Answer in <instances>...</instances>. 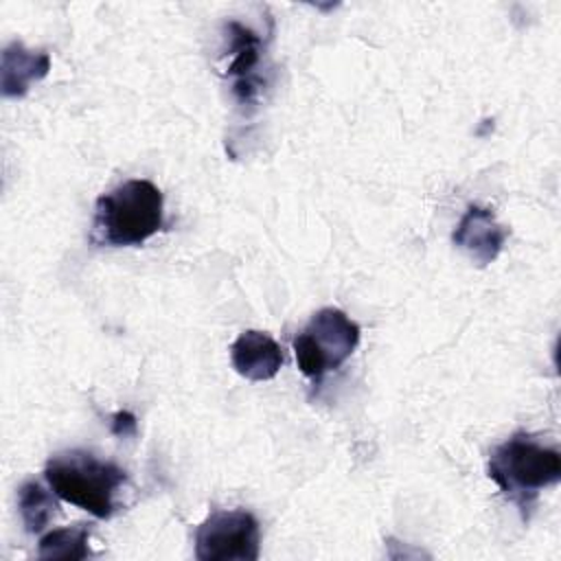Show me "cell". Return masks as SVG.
Instances as JSON below:
<instances>
[{"instance_id":"cell-1","label":"cell","mask_w":561,"mask_h":561,"mask_svg":"<svg viewBox=\"0 0 561 561\" xmlns=\"http://www.w3.org/2000/svg\"><path fill=\"white\" fill-rule=\"evenodd\" d=\"M486 473L528 522L541 491L561 480V454L530 432H515L491 449Z\"/></svg>"},{"instance_id":"cell-2","label":"cell","mask_w":561,"mask_h":561,"mask_svg":"<svg viewBox=\"0 0 561 561\" xmlns=\"http://www.w3.org/2000/svg\"><path fill=\"white\" fill-rule=\"evenodd\" d=\"M164 224V195L149 180H125L96 197L90 241L94 245H140Z\"/></svg>"},{"instance_id":"cell-3","label":"cell","mask_w":561,"mask_h":561,"mask_svg":"<svg viewBox=\"0 0 561 561\" xmlns=\"http://www.w3.org/2000/svg\"><path fill=\"white\" fill-rule=\"evenodd\" d=\"M44 476L59 500L88 511L96 519L114 515V495L127 482L125 469L85 449H66L50 456Z\"/></svg>"},{"instance_id":"cell-4","label":"cell","mask_w":561,"mask_h":561,"mask_svg":"<svg viewBox=\"0 0 561 561\" xmlns=\"http://www.w3.org/2000/svg\"><path fill=\"white\" fill-rule=\"evenodd\" d=\"M359 324L337 307H324L311 316L307 327L294 337V355L300 373L316 383L327 373L337 370L357 348Z\"/></svg>"},{"instance_id":"cell-5","label":"cell","mask_w":561,"mask_h":561,"mask_svg":"<svg viewBox=\"0 0 561 561\" xmlns=\"http://www.w3.org/2000/svg\"><path fill=\"white\" fill-rule=\"evenodd\" d=\"M259 552V519L245 508H215L195 528L199 561H256Z\"/></svg>"},{"instance_id":"cell-6","label":"cell","mask_w":561,"mask_h":561,"mask_svg":"<svg viewBox=\"0 0 561 561\" xmlns=\"http://www.w3.org/2000/svg\"><path fill=\"white\" fill-rule=\"evenodd\" d=\"M224 55L228 57L226 75L232 79V96L239 105L252 107L267 85L263 70L265 42L259 33L237 20H228L224 24Z\"/></svg>"},{"instance_id":"cell-7","label":"cell","mask_w":561,"mask_h":561,"mask_svg":"<svg viewBox=\"0 0 561 561\" xmlns=\"http://www.w3.org/2000/svg\"><path fill=\"white\" fill-rule=\"evenodd\" d=\"M508 239V228L502 226L495 213L480 204H469L451 232L456 248L467 252L480 267L493 263Z\"/></svg>"},{"instance_id":"cell-8","label":"cell","mask_w":561,"mask_h":561,"mask_svg":"<svg viewBox=\"0 0 561 561\" xmlns=\"http://www.w3.org/2000/svg\"><path fill=\"white\" fill-rule=\"evenodd\" d=\"M230 362L243 379L267 381L283 366V348L270 333L248 329L230 344Z\"/></svg>"},{"instance_id":"cell-9","label":"cell","mask_w":561,"mask_h":561,"mask_svg":"<svg viewBox=\"0 0 561 561\" xmlns=\"http://www.w3.org/2000/svg\"><path fill=\"white\" fill-rule=\"evenodd\" d=\"M50 70L46 50H31L20 39L9 42L0 57V92L4 99H22L31 85L42 81Z\"/></svg>"},{"instance_id":"cell-10","label":"cell","mask_w":561,"mask_h":561,"mask_svg":"<svg viewBox=\"0 0 561 561\" xmlns=\"http://www.w3.org/2000/svg\"><path fill=\"white\" fill-rule=\"evenodd\" d=\"M90 528L85 524H75L66 528H55L37 541V557L39 559H64V561H79L92 557L90 546Z\"/></svg>"},{"instance_id":"cell-11","label":"cell","mask_w":561,"mask_h":561,"mask_svg":"<svg viewBox=\"0 0 561 561\" xmlns=\"http://www.w3.org/2000/svg\"><path fill=\"white\" fill-rule=\"evenodd\" d=\"M55 491H46L39 482L35 480H26L20 489H18V511L24 524V530L35 535L42 533L50 519L57 513V500H55Z\"/></svg>"},{"instance_id":"cell-12","label":"cell","mask_w":561,"mask_h":561,"mask_svg":"<svg viewBox=\"0 0 561 561\" xmlns=\"http://www.w3.org/2000/svg\"><path fill=\"white\" fill-rule=\"evenodd\" d=\"M110 430L114 436H134L136 434V416L127 410H118L110 419Z\"/></svg>"}]
</instances>
